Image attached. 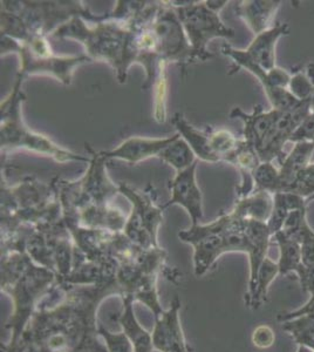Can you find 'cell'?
Wrapping results in <instances>:
<instances>
[{"instance_id":"obj_7","label":"cell","mask_w":314,"mask_h":352,"mask_svg":"<svg viewBox=\"0 0 314 352\" xmlns=\"http://www.w3.org/2000/svg\"><path fill=\"white\" fill-rule=\"evenodd\" d=\"M175 10L184 32L187 34L196 61H207L215 54L208 51V44L212 39H231L235 30L223 23L219 13L208 8L205 1H169Z\"/></svg>"},{"instance_id":"obj_9","label":"cell","mask_w":314,"mask_h":352,"mask_svg":"<svg viewBox=\"0 0 314 352\" xmlns=\"http://www.w3.org/2000/svg\"><path fill=\"white\" fill-rule=\"evenodd\" d=\"M153 30L157 41V52L162 63H175L186 72L188 65L196 63L195 54L191 48L183 26L179 21L174 8L169 1H159Z\"/></svg>"},{"instance_id":"obj_34","label":"cell","mask_w":314,"mask_h":352,"mask_svg":"<svg viewBox=\"0 0 314 352\" xmlns=\"http://www.w3.org/2000/svg\"><path fill=\"white\" fill-rule=\"evenodd\" d=\"M285 192H295L306 200L314 195V162L307 164L299 173L293 184H291L290 188Z\"/></svg>"},{"instance_id":"obj_19","label":"cell","mask_w":314,"mask_h":352,"mask_svg":"<svg viewBox=\"0 0 314 352\" xmlns=\"http://www.w3.org/2000/svg\"><path fill=\"white\" fill-rule=\"evenodd\" d=\"M290 25L287 23H276L269 30L255 36L249 47L244 50L247 58L255 64L271 71L276 65V48L282 36H290Z\"/></svg>"},{"instance_id":"obj_45","label":"cell","mask_w":314,"mask_h":352,"mask_svg":"<svg viewBox=\"0 0 314 352\" xmlns=\"http://www.w3.org/2000/svg\"><path fill=\"white\" fill-rule=\"evenodd\" d=\"M312 113H313V114H314V104H313V106H312Z\"/></svg>"},{"instance_id":"obj_10","label":"cell","mask_w":314,"mask_h":352,"mask_svg":"<svg viewBox=\"0 0 314 352\" xmlns=\"http://www.w3.org/2000/svg\"><path fill=\"white\" fill-rule=\"evenodd\" d=\"M230 223V212L224 214L211 223L196 224L179 232V240L194 248V272L197 277L210 270L219 257L224 255V232Z\"/></svg>"},{"instance_id":"obj_16","label":"cell","mask_w":314,"mask_h":352,"mask_svg":"<svg viewBox=\"0 0 314 352\" xmlns=\"http://www.w3.org/2000/svg\"><path fill=\"white\" fill-rule=\"evenodd\" d=\"M245 234L250 241V250L247 255L249 258V265H250V277H249V289L245 295V305L249 307L251 300L255 296L259 269L267 257L272 236H271L270 230L267 228V222L255 220H247Z\"/></svg>"},{"instance_id":"obj_42","label":"cell","mask_w":314,"mask_h":352,"mask_svg":"<svg viewBox=\"0 0 314 352\" xmlns=\"http://www.w3.org/2000/svg\"><path fill=\"white\" fill-rule=\"evenodd\" d=\"M1 352H16L12 351V350H10V349L6 348L5 345L1 344Z\"/></svg>"},{"instance_id":"obj_32","label":"cell","mask_w":314,"mask_h":352,"mask_svg":"<svg viewBox=\"0 0 314 352\" xmlns=\"http://www.w3.org/2000/svg\"><path fill=\"white\" fill-rule=\"evenodd\" d=\"M289 212L290 209L287 204L285 192L273 194V207H272L270 219L267 222L271 236H275L277 232H282V226L285 223Z\"/></svg>"},{"instance_id":"obj_4","label":"cell","mask_w":314,"mask_h":352,"mask_svg":"<svg viewBox=\"0 0 314 352\" xmlns=\"http://www.w3.org/2000/svg\"><path fill=\"white\" fill-rule=\"evenodd\" d=\"M86 146L91 162L84 175L76 181L53 180L64 212V221H76L79 210L91 204H111L120 194L119 184L116 186L108 175V160Z\"/></svg>"},{"instance_id":"obj_12","label":"cell","mask_w":314,"mask_h":352,"mask_svg":"<svg viewBox=\"0 0 314 352\" xmlns=\"http://www.w3.org/2000/svg\"><path fill=\"white\" fill-rule=\"evenodd\" d=\"M312 113V102L302 101L300 104L289 112H282L278 120L273 124L265 140L256 152L262 162H273L278 160L282 162L287 154L284 153V146L290 142L291 138L298 129L299 124L305 120V118Z\"/></svg>"},{"instance_id":"obj_39","label":"cell","mask_w":314,"mask_h":352,"mask_svg":"<svg viewBox=\"0 0 314 352\" xmlns=\"http://www.w3.org/2000/svg\"><path fill=\"white\" fill-rule=\"evenodd\" d=\"M290 142L298 144V142H314V114L311 113L310 116L305 118V120L299 124L298 129H295L293 135L291 138Z\"/></svg>"},{"instance_id":"obj_31","label":"cell","mask_w":314,"mask_h":352,"mask_svg":"<svg viewBox=\"0 0 314 352\" xmlns=\"http://www.w3.org/2000/svg\"><path fill=\"white\" fill-rule=\"evenodd\" d=\"M289 92L298 101H311L314 93V80L307 72L297 71L291 74Z\"/></svg>"},{"instance_id":"obj_36","label":"cell","mask_w":314,"mask_h":352,"mask_svg":"<svg viewBox=\"0 0 314 352\" xmlns=\"http://www.w3.org/2000/svg\"><path fill=\"white\" fill-rule=\"evenodd\" d=\"M295 240L298 241L302 247V263L305 265L314 264V230L311 228L309 221L302 223Z\"/></svg>"},{"instance_id":"obj_21","label":"cell","mask_w":314,"mask_h":352,"mask_svg":"<svg viewBox=\"0 0 314 352\" xmlns=\"http://www.w3.org/2000/svg\"><path fill=\"white\" fill-rule=\"evenodd\" d=\"M127 217L121 209L113 204H91L79 210L76 221L65 222H76L85 228L122 232L127 222Z\"/></svg>"},{"instance_id":"obj_18","label":"cell","mask_w":314,"mask_h":352,"mask_svg":"<svg viewBox=\"0 0 314 352\" xmlns=\"http://www.w3.org/2000/svg\"><path fill=\"white\" fill-rule=\"evenodd\" d=\"M282 112L271 109L265 111L262 106H255L251 113L244 112L240 107H235L230 112V119H238L243 122V139L254 148H258L265 140L273 124Z\"/></svg>"},{"instance_id":"obj_2","label":"cell","mask_w":314,"mask_h":352,"mask_svg":"<svg viewBox=\"0 0 314 352\" xmlns=\"http://www.w3.org/2000/svg\"><path fill=\"white\" fill-rule=\"evenodd\" d=\"M129 36L131 28L127 18H114L107 13L100 21H87L76 16L51 36L78 41L84 46L88 58L109 65L115 71L120 84H126Z\"/></svg>"},{"instance_id":"obj_25","label":"cell","mask_w":314,"mask_h":352,"mask_svg":"<svg viewBox=\"0 0 314 352\" xmlns=\"http://www.w3.org/2000/svg\"><path fill=\"white\" fill-rule=\"evenodd\" d=\"M314 153V142H298L290 154L279 164V173L282 180V192H287L293 184L299 173L311 164Z\"/></svg>"},{"instance_id":"obj_23","label":"cell","mask_w":314,"mask_h":352,"mask_svg":"<svg viewBox=\"0 0 314 352\" xmlns=\"http://www.w3.org/2000/svg\"><path fill=\"white\" fill-rule=\"evenodd\" d=\"M122 300H124V311L120 315L119 323L124 333L129 337V340L134 345V352L154 351L151 333L139 324L134 314L133 305L135 298L131 295H127L122 297Z\"/></svg>"},{"instance_id":"obj_17","label":"cell","mask_w":314,"mask_h":352,"mask_svg":"<svg viewBox=\"0 0 314 352\" xmlns=\"http://www.w3.org/2000/svg\"><path fill=\"white\" fill-rule=\"evenodd\" d=\"M120 194L131 204V212H135L154 240L157 241L159 226L164 222V209L155 204V192H146L121 182Z\"/></svg>"},{"instance_id":"obj_1","label":"cell","mask_w":314,"mask_h":352,"mask_svg":"<svg viewBox=\"0 0 314 352\" xmlns=\"http://www.w3.org/2000/svg\"><path fill=\"white\" fill-rule=\"evenodd\" d=\"M115 294L121 296L117 285L56 282L40 300L16 345H30L41 352H108L99 340L96 310L104 298Z\"/></svg>"},{"instance_id":"obj_8","label":"cell","mask_w":314,"mask_h":352,"mask_svg":"<svg viewBox=\"0 0 314 352\" xmlns=\"http://www.w3.org/2000/svg\"><path fill=\"white\" fill-rule=\"evenodd\" d=\"M14 53L19 56L18 78L26 80L30 76H52L65 86L72 84L76 69L92 59L85 56H56L54 52L39 53L32 48L14 41L10 36H1V56Z\"/></svg>"},{"instance_id":"obj_27","label":"cell","mask_w":314,"mask_h":352,"mask_svg":"<svg viewBox=\"0 0 314 352\" xmlns=\"http://www.w3.org/2000/svg\"><path fill=\"white\" fill-rule=\"evenodd\" d=\"M157 159L164 161V164H169L176 172L189 168L196 161H199L190 146L187 144V141L181 138L179 133L175 140L168 144L167 147L159 153Z\"/></svg>"},{"instance_id":"obj_37","label":"cell","mask_w":314,"mask_h":352,"mask_svg":"<svg viewBox=\"0 0 314 352\" xmlns=\"http://www.w3.org/2000/svg\"><path fill=\"white\" fill-rule=\"evenodd\" d=\"M307 220L306 209H298V210H291L287 215L285 223L282 226V232L291 237L295 239L299 230L302 228V223Z\"/></svg>"},{"instance_id":"obj_20","label":"cell","mask_w":314,"mask_h":352,"mask_svg":"<svg viewBox=\"0 0 314 352\" xmlns=\"http://www.w3.org/2000/svg\"><path fill=\"white\" fill-rule=\"evenodd\" d=\"M280 0H243L236 3L235 12L255 36L275 25L276 14L282 8Z\"/></svg>"},{"instance_id":"obj_28","label":"cell","mask_w":314,"mask_h":352,"mask_svg":"<svg viewBox=\"0 0 314 352\" xmlns=\"http://www.w3.org/2000/svg\"><path fill=\"white\" fill-rule=\"evenodd\" d=\"M280 276L279 275L278 263L267 256L262 262V267L259 269L257 285H256L255 296L251 300L249 308L257 310L262 305L264 300H267V292L272 282Z\"/></svg>"},{"instance_id":"obj_24","label":"cell","mask_w":314,"mask_h":352,"mask_svg":"<svg viewBox=\"0 0 314 352\" xmlns=\"http://www.w3.org/2000/svg\"><path fill=\"white\" fill-rule=\"evenodd\" d=\"M273 207V195L262 190H255L250 195L237 199L231 212L242 220L267 222Z\"/></svg>"},{"instance_id":"obj_3","label":"cell","mask_w":314,"mask_h":352,"mask_svg":"<svg viewBox=\"0 0 314 352\" xmlns=\"http://www.w3.org/2000/svg\"><path fill=\"white\" fill-rule=\"evenodd\" d=\"M25 80L16 78L12 91L4 100L1 101L0 109V135H1V154L25 149L28 152L36 153L48 156L60 164L67 162H91V156L80 155L76 153L64 148L46 135L36 133L25 124L23 119V102L26 96L23 92V82Z\"/></svg>"},{"instance_id":"obj_15","label":"cell","mask_w":314,"mask_h":352,"mask_svg":"<svg viewBox=\"0 0 314 352\" xmlns=\"http://www.w3.org/2000/svg\"><path fill=\"white\" fill-rule=\"evenodd\" d=\"M177 133L167 138H146V136H131L122 141L115 148L101 151L100 155L106 160L124 161L131 164H139L150 157H159L168 144L175 140Z\"/></svg>"},{"instance_id":"obj_11","label":"cell","mask_w":314,"mask_h":352,"mask_svg":"<svg viewBox=\"0 0 314 352\" xmlns=\"http://www.w3.org/2000/svg\"><path fill=\"white\" fill-rule=\"evenodd\" d=\"M221 53L232 60L229 74H234L240 68H244L255 76L259 81V84L262 85L267 100L270 102L271 109H277L279 112H289L302 102L297 100L295 96L289 92L287 88L278 87L271 76L270 71H265L264 68L250 60L244 52V50L232 47L229 44H223Z\"/></svg>"},{"instance_id":"obj_14","label":"cell","mask_w":314,"mask_h":352,"mask_svg":"<svg viewBox=\"0 0 314 352\" xmlns=\"http://www.w3.org/2000/svg\"><path fill=\"white\" fill-rule=\"evenodd\" d=\"M171 307L159 316L155 317V324L151 332L154 350L159 352H190L184 337L183 329L179 320L181 300L175 296Z\"/></svg>"},{"instance_id":"obj_35","label":"cell","mask_w":314,"mask_h":352,"mask_svg":"<svg viewBox=\"0 0 314 352\" xmlns=\"http://www.w3.org/2000/svg\"><path fill=\"white\" fill-rule=\"evenodd\" d=\"M99 335L104 338L108 352H134V345L124 331L113 333L99 323Z\"/></svg>"},{"instance_id":"obj_38","label":"cell","mask_w":314,"mask_h":352,"mask_svg":"<svg viewBox=\"0 0 314 352\" xmlns=\"http://www.w3.org/2000/svg\"><path fill=\"white\" fill-rule=\"evenodd\" d=\"M276 335L273 329L267 324L257 327L252 333V343L256 348L269 349L275 344Z\"/></svg>"},{"instance_id":"obj_26","label":"cell","mask_w":314,"mask_h":352,"mask_svg":"<svg viewBox=\"0 0 314 352\" xmlns=\"http://www.w3.org/2000/svg\"><path fill=\"white\" fill-rule=\"evenodd\" d=\"M279 248V275L287 276L289 274H295L298 276L305 264L302 263V247L298 241L287 236L282 232L272 236Z\"/></svg>"},{"instance_id":"obj_6","label":"cell","mask_w":314,"mask_h":352,"mask_svg":"<svg viewBox=\"0 0 314 352\" xmlns=\"http://www.w3.org/2000/svg\"><path fill=\"white\" fill-rule=\"evenodd\" d=\"M1 10L16 13L33 34L52 36L58 28L76 16L100 21L104 14H94L82 1H1Z\"/></svg>"},{"instance_id":"obj_44","label":"cell","mask_w":314,"mask_h":352,"mask_svg":"<svg viewBox=\"0 0 314 352\" xmlns=\"http://www.w3.org/2000/svg\"><path fill=\"white\" fill-rule=\"evenodd\" d=\"M311 102H312V106H313V104H314V93H313V96H312V100H311Z\"/></svg>"},{"instance_id":"obj_33","label":"cell","mask_w":314,"mask_h":352,"mask_svg":"<svg viewBox=\"0 0 314 352\" xmlns=\"http://www.w3.org/2000/svg\"><path fill=\"white\" fill-rule=\"evenodd\" d=\"M166 63H159L155 85V119L159 122H164L167 116L166 96H167V76H166Z\"/></svg>"},{"instance_id":"obj_30","label":"cell","mask_w":314,"mask_h":352,"mask_svg":"<svg viewBox=\"0 0 314 352\" xmlns=\"http://www.w3.org/2000/svg\"><path fill=\"white\" fill-rule=\"evenodd\" d=\"M209 129V139L212 152L219 162H227L229 156L238 147L240 139H237L230 131L225 129Z\"/></svg>"},{"instance_id":"obj_5","label":"cell","mask_w":314,"mask_h":352,"mask_svg":"<svg viewBox=\"0 0 314 352\" xmlns=\"http://www.w3.org/2000/svg\"><path fill=\"white\" fill-rule=\"evenodd\" d=\"M56 272L33 261L14 283L1 289L12 296L14 303L12 317L6 323V328L12 330V338L8 346H14L19 342L28 322L36 312V305L45 294L56 285Z\"/></svg>"},{"instance_id":"obj_41","label":"cell","mask_w":314,"mask_h":352,"mask_svg":"<svg viewBox=\"0 0 314 352\" xmlns=\"http://www.w3.org/2000/svg\"><path fill=\"white\" fill-rule=\"evenodd\" d=\"M205 4L212 11L219 13L222 11L223 8L229 4V1L227 0H223V1H218V0H205Z\"/></svg>"},{"instance_id":"obj_43","label":"cell","mask_w":314,"mask_h":352,"mask_svg":"<svg viewBox=\"0 0 314 352\" xmlns=\"http://www.w3.org/2000/svg\"><path fill=\"white\" fill-rule=\"evenodd\" d=\"M312 201H314V195H312V197H309V199H307V204H310V202H312Z\"/></svg>"},{"instance_id":"obj_40","label":"cell","mask_w":314,"mask_h":352,"mask_svg":"<svg viewBox=\"0 0 314 352\" xmlns=\"http://www.w3.org/2000/svg\"><path fill=\"white\" fill-rule=\"evenodd\" d=\"M298 278L302 290L309 292L311 296L314 295V264L304 265L302 272L298 275Z\"/></svg>"},{"instance_id":"obj_13","label":"cell","mask_w":314,"mask_h":352,"mask_svg":"<svg viewBox=\"0 0 314 352\" xmlns=\"http://www.w3.org/2000/svg\"><path fill=\"white\" fill-rule=\"evenodd\" d=\"M199 161L189 168L176 172V175L169 184L171 192L170 200L161 206L167 209L171 206H181L187 210L191 219V226L199 224L203 219V197L196 180V169Z\"/></svg>"},{"instance_id":"obj_29","label":"cell","mask_w":314,"mask_h":352,"mask_svg":"<svg viewBox=\"0 0 314 352\" xmlns=\"http://www.w3.org/2000/svg\"><path fill=\"white\" fill-rule=\"evenodd\" d=\"M255 182V190L276 194L282 192V180L279 167H276L273 162H260L252 174Z\"/></svg>"},{"instance_id":"obj_22","label":"cell","mask_w":314,"mask_h":352,"mask_svg":"<svg viewBox=\"0 0 314 352\" xmlns=\"http://www.w3.org/2000/svg\"><path fill=\"white\" fill-rule=\"evenodd\" d=\"M171 124L175 126L176 131L182 139L187 141L192 152L195 153L197 160L217 164L219 162L215 153L212 152L209 139V129H199L195 126L189 124L183 114L176 113L171 119Z\"/></svg>"}]
</instances>
